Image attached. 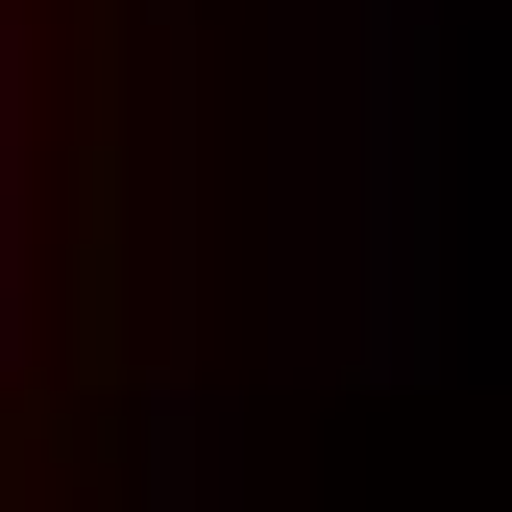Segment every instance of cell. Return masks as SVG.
Listing matches in <instances>:
<instances>
[{
  "instance_id": "obj_1",
  "label": "cell",
  "mask_w": 512,
  "mask_h": 512,
  "mask_svg": "<svg viewBox=\"0 0 512 512\" xmlns=\"http://www.w3.org/2000/svg\"><path fill=\"white\" fill-rule=\"evenodd\" d=\"M0 342H25V25H0Z\"/></svg>"
}]
</instances>
